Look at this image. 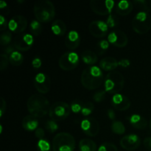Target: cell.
I'll return each instance as SVG.
<instances>
[{
    "label": "cell",
    "instance_id": "1f68e13d",
    "mask_svg": "<svg viewBox=\"0 0 151 151\" xmlns=\"http://www.w3.org/2000/svg\"><path fill=\"white\" fill-rule=\"evenodd\" d=\"M106 23L109 27H116L119 24V19H118V18L116 17V16H114V15L110 14L108 16Z\"/></svg>",
    "mask_w": 151,
    "mask_h": 151
},
{
    "label": "cell",
    "instance_id": "f1b7e54d",
    "mask_svg": "<svg viewBox=\"0 0 151 151\" xmlns=\"http://www.w3.org/2000/svg\"><path fill=\"white\" fill-rule=\"evenodd\" d=\"M94 110V106L93 105L92 103L91 102H86V103H83V106L82 111H81V114L83 116H87L89 114H91Z\"/></svg>",
    "mask_w": 151,
    "mask_h": 151
},
{
    "label": "cell",
    "instance_id": "7a4b0ae2",
    "mask_svg": "<svg viewBox=\"0 0 151 151\" xmlns=\"http://www.w3.org/2000/svg\"><path fill=\"white\" fill-rule=\"evenodd\" d=\"M104 76L100 67L91 66L86 68L81 75V81L83 86L88 90H94L102 85Z\"/></svg>",
    "mask_w": 151,
    "mask_h": 151
},
{
    "label": "cell",
    "instance_id": "b9f144b4",
    "mask_svg": "<svg viewBox=\"0 0 151 151\" xmlns=\"http://www.w3.org/2000/svg\"><path fill=\"white\" fill-rule=\"evenodd\" d=\"M0 25H1V31H4L7 28V27H8L7 20L2 15L0 16Z\"/></svg>",
    "mask_w": 151,
    "mask_h": 151
},
{
    "label": "cell",
    "instance_id": "30bf717a",
    "mask_svg": "<svg viewBox=\"0 0 151 151\" xmlns=\"http://www.w3.org/2000/svg\"><path fill=\"white\" fill-rule=\"evenodd\" d=\"M34 43L33 36L30 34H21L18 35L13 42V47L22 52H26L30 50Z\"/></svg>",
    "mask_w": 151,
    "mask_h": 151
},
{
    "label": "cell",
    "instance_id": "bcb514c9",
    "mask_svg": "<svg viewBox=\"0 0 151 151\" xmlns=\"http://www.w3.org/2000/svg\"><path fill=\"white\" fill-rule=\"evenodd\" d=\"M108 116H109V119H111V120H114L116 118V114H115L114 111L112 110V109H109L108 111Z\"/></svg>",
    "mask_w": 151,
    "mask_h": 151
},
{
    "label": "cell",
    "instance_id": "ba28073f",
    "mask_svg": "<svg viewBox=\"0 0 151 151\" xmlns=\"http://www.w3.org/2000/svg\"><path fill=\"white\" fill-rule=\"evenodd\" d=\"M80 62L79 56L75 52H67L60 56L58 64L64 71H72L77 68Z\"/></svg>",
    "mask_w": 151,
    "mask_h": 151
},
{
    "label": "cell",
    "instance_id": "4316f807",
    "mask_svg": "<svg viewBox=\"0 0 151 151\" xmlns=\"http://www.w3.org/2000/svg\"><path fill=\"white\" fill-rule=\"evenodd\" d=\"M111 131L116 134L122 135L125 132V127L120 121H114L111 124Z\"/></svg>",
    "mask_w": 151,
    "mask_h": 151
},
{
    "label": "cell",
    "instance_id": "f907efd6",
    "mask_svg": "<svg viewBox=\"0 0 151 151\" xmlns=\"http://www.w3.org/2000/svg\"><path fill=\"white\" fill-rule=\"evenodd\" d=\"M148 3H149V5H150V7H151V0H150V1H149V2H148Z\"/></svg>",
    "mask_w": 151,
    "mask_h": 151
},
{
    "label": "cell",
    "instance_id": "c3c4849f",
    "mask_svg": "<svg viewBox=\"0 0 151 151\" xmlns=\"http://www.w3.org/2000/svg\"><path fill=\"white\" fill-rule=\"evenodd\" d=\"M7 7V4L4 1H0V8L3 9L4 7Z\"/></svg>",
    "mask_w": 151,
    "mask_h": 151
},
{
    "label": "cell",
    "instance_id": "7bdbcfd3",
    "mask_svg": "<svg viewBox=\"0 0 151 151\" xmlns=\"http://www.w3.org/2000/svg\"><path fill=\"white\" fill-rule=\"evenodd\" d=\"M98 47H100L101 50H103V51L108 50L109 47V42L106 40H103L100 42L98 43Z\"/></svg>",
    "mask_w": 151,
    "mask_h": 151
},
{
    "label": "cell",
    "instance_id": "8fae6325",
    "mask_svg": "<svg viewBox=\"0 0 151 151\" xmlns=\"http://www.w3.org/2000/svg\"><path fill=\"white\" fill-rule=\"evenodd\" d=\"M34 86L40 94H47L51 88V81L47 74L38 73L34 78Z\"/></svg>",
    "mask_w": 151,
    "mask_h": 151
},
{
    "label": "cell",
    "instance_id": "4dcf8cb0",
    "mask_svg": "<svg viewBox=\"0 0 151 151\" xmlns=\"http://www.w3.org/2000/svg\"><path fill=\"white\" fill-rule=\"evenodd\" d=\"M12 40V34L10 32L6 31V32H3L0 37V43L2 46H7L11 42Z\"/></svg>",
    "mask_w": 151,
    "mask_h": 151
},
{
    "label": "cell",
    "instance_id": "d6986e66",
    "mask_svg": "<svg viewBox=\"0 0 151 151\" xmlns=\"http://www.w3.org/2000/svg\"><path fill=\"white\" fill-rule=\"evenodd\" d=\"M134 4L131 1L127 0H122L116 4L115 10L120 16H128L132 12Z\"/></svg>",
    "mask_w": 151,
    "mask_h": 151
},
{
    "label": "cell",
    "instance_id": "e575fe53",
    "mask_svg": "<svg viewBox=\"0 0 151 151\" xmlns=\"http://www.w3.org/2000/svg\"><path fill=\"white\" fill-rule=\"evenodd\" d=\"M37 146H38V149L39 151H50V149H51L50 144L48 141L45 139L39 140Z\"/></svg>",
    "mask_w": 151,
    "mask_h": 151
},
{
    "label": "cell",
    "instance_id": "f6af8a7d",
    "mask_svg": "<svg viewBox=\"0 0 151 151\" xmlns=\"http://www.w3.org/2000/svg\"><path fill=\"white\" fill-rule=\"evenodd\" d=\"M144 145L147 150L151 151V137H147L143 141Z\"/></svg>",
    "mask_w": 151,
    "mask_h": 151
},
{
    "label": "cell",
    "instance_id": "f35d334b",
    "mask_svg": "<svg viewBox=\"0 0 151 151\" xmlns=\"http://www.w3.org/2000/svg\"><path fill=\"white\" fill-rule=\"evenodd\" d=\"M6 108H7V104H6V101L4 100V98L1 97L0 98V116H2L4 113L6 111Z\"/></svg>",
    "mask_w": 151,
    "mask_h": 151
},
{
    "label": "cell",
    "instance_id": "8992f818",
    "mask_svg": "<svg viewBox=\"0 0 151 151\" xmlns=\"http://www.w3.org/2000/svg\"><path fill=\"white\" fill-rule=\"evenodd\" d=\"M133 29L137 33L143 35L151 29V16L147 12L141 11L137 13L132 20Z\"/></svg>",
    "mask_w": 151,
    "mask_h": 151
},
{
    "label": "cell",
    "instance_id": "2e32d148",
    "mask_svg": "<svg viewBox=\"0 0 151 151\" xmlns=\"http://www.w3.org/2000/svg\"><path fill=\"white\" fill-rule=\"evenodd\" d=\"M141 145V139L136 134H129L122 137L120 140V145L125 150L131 151L138 148Z\"/></svg>",
    "mask_w": 151,
    "mask_h": 151
},
{
    "label": "cell",
    "instance_id": "ac0fdd59",
    "mask_svg": "<svg viewBox=\"0 0 151 151\" xmlns=\"http://www.w3.org/2000/svg\"><path fill=\"white\" fill-rule=\"evenodd\" d=\"M81 44V37L77 31L72 30L68 33L65 38V45L67 49L74 50L78 48Z\"/></svg>",
    "mask_w": 151,
    "mask_h": 151
},
{
    "label": "cell",
    "instance_id": "8d00e7d4",
    "mask_svg": "<svg viewBox=\"0 0 151 151\" xmlns=\"http://www.w3.org/2000/svg\"><path fill=\"white\" fill-rule=\"evenodd\" d=\"M9 57L5 53H2L1 55V62H0V69L1 72L7 69L9 63Z\"/></svg>",
    "mask_w": 151,
    "mask_h": 151
},
{
    "label": "cell",
    "instance_id": "836d02e7",
    "mask_svg": "<svg viewBox=\"0 0 151 151\" xmlns=\"http://www.w3.org/2000/svg\"><path fill=\"white\" fill-rule=\"evenodd\" d=\"M45 128L47 131L50 133H55V131H58L59 126L57 123H56L55 121L54 120H48L45 124Z\"/></svg>",
    "mask_w": 151,
    "mask_h": 151
},
{
    "label": "cell",
    "instance_id": "484cf974",
    "mask_svg": "<svg viewBox=\"0 0 151 151\" xmlns=\"http://www.w3.org/2000/svg\"><path fill=\"white\" fill-rule=\"evenodd\" d=\"M9 61L10 64L14 66H19L22 65L24 61V56L22 53L18 51H14L9 56Z\"/></svg>",
    "mask_w": 151,
    "mask_h": 151
},
{
    "label": "cell",
    "instance_id": "ee69618b",
    "mask_svg": "<svg viewBox=\"0 0 151 151\" xmlns=\"http://www.w3.org/2000/svg\"><path fill=\"white\" fill-rule=\"evenodd\" d=\"M130 65H131V61L128 59H122L119 61V66H122V67H128Z\"/></svg>",
    "mask_w": 151,
    "mask_h": 151
},
{
    "label": "cell",
    "instance_id": "e0dca14e",
    "mask_svg": "<svg viewBox=\"0 0 151 151\" xmlns=\"http://www.w3.org/2000/svg\"><path fill=\"white\" fill-rule=\"evenodd\" d=\"M111 105L115 109L119 111H125L131 107V101L125 95L116 94L111 98Z\"/></svg>",
    "mask_w": 151,
    "mask_h": 151
},
{
    "label": "cell",
    "instance_id": "3957f363",
    "mask_svg": "<svg viewBox=\"0 0 151 151\" xmlns=\"http://www.w3.org/2000/svg\"><path fill=\"white\" fill-rule=\"evenodd\" d=\"M33 13L36 20L41 23L51 22L55 16L54 4L49 0H41L35 3Z\"/></svg>",
    "mask_w": 151,
    "mask_h": 151
},
{
    "label": "cell",
    "instance_id": "ab89813d",
    "mask_svg": "<svg viewBox=\"0 0 151 151\" xmlns=\"http://www.w3.org/2000/svg\"><path fill=\"white\" fill-rule=\"evenodd\" d=\"M35 136L36 138L39 139V140L43 139L45 136V132H44V129L41 128H38L35 131Z\"/></svg>",
    "mask_w": 151,
    "mask_h": 151
},
{
    "label": "cell",
    "instance_id": "cb8c5ba5",
    "mask_svg": "<svg viewBox=\"0 0 151 151\" xmlns=\"http://www.w3.org/2000/svg\"><path fill=\"white\" fill-rule=\"evenodd\" d=\"M83 61L88 65H94L97 61V55L91 50H86L81 55Z\"/></svg>",
    "mask_w": 151,
    "mask_h": 151
},
{
    "label": "cell",
    "instance_id": "60d3db41",
    "mask_svg": "<svg viewBox=\"0 0 151 151\" xmlns=\"http://www.w3.org/2000/svg\"><path fill=\"white\" fill-rule=\"evenodd\" d=\"M41 64H42V61L39 58H35L32 61V67L35 68V69H39L41 66Z\"/></svg>",
    "mask_w": 151,
    "mask_h": 151
},
{
    "label": "cell",
    "instance_id": "f546056e",
    "mask_svg": "<svg viewBox=\"0 0 151 151\" xmlns=\"http://www.w3.org/2000/svg\"><path fill=\"white\" fill-rule=\"evenodd\" d=\"M84 102L81 101V100H74L73 102L71 104V110L73 113L78 114L79 112H81L83 109V106Z\"/></svg>",
    "mask_w": 151,
    "mask_h": 151
},
{
    "label": "cell",
    "instance_id": "83f0119b",
    "mask_svg": "<svg viewBox=\"0 0 151 151\" xmlns=\"http://www.w3.org/2000/svg\"><path fill=\"white\" fill-rule=\"evenodd\" d=\"M42 25L38 20H33L30 23V31L34 36H38L42 32Z\"/></svg>",
    "mask_w": 151,
    "mask_h": 151
},
{
    "label": "cell",
    "instance_id": "5b68a950",
    "mask_svg": "<svg viewBox=\"0 0 151 151\" xmlns=\"http://www.w3.org/2000/svg\"><path fill=\"white\" fill-rule=\"evenodd\" d=\"M52 147L53 151H74L75 139L69 133H59L53 138Z\"/></svg>",
    "mask_w": 151,
    "mask_h": 151
},
{
    "label": "cell",
    "instance_id": "d4e9b609",
    "mask_svg": "<svg viewBox=\"0 0 151 151\" xmlns=\"http://www.w3.org/2000/svg\"><path fill=\"white\" fill-rule=\"evenodd\" d=\"M79 148L81 151H96L97 145L93 140L83 139L79 142Z\"/></svg>",
    "mask_w": 151,
    "mask_h": 151
},
{
    "label": "cell",
    "instance_id": "7c38bea8",
    "mask_svg": "<svg viewBox=\"0 0 151 151\" xmlns=\"http://www.w3.org/2000/svg\"><path fill=\"white\" fill-rule=\"evenodd\" d=\"M108 41L114 47L122 48L128 44V38L126 34L122 30L115 29L108 35Z\"/></svg>",
    "mask_w": 151,
    "mask_h": 151
},
{
    "label": "cell",
    "instance_id": "7402d4cb",
    "mask_svg": "<svg viewBox=\"0 0 151 151\" xmlns=\"http://www.w3.org/2000/svg\"><path fill=\"white\" fill-rule=\"evenodd\" d=\"M131 125L136 129L143 130L147 127V122L146 119L139 114H133L129 119Z\"/></svg>",
    "mask_w": 151,
    "mask_h": 151
},
{
    "label": "cell",
    "instance_id": "6da1fadb",
    "mask_svg": "<svg viewBox=\"0 0 151 151\" xmlns=\"http://www.w3.org/2000/svg\"><path fill=\"white\" fill-rule=\"evenodd\" d=\"M27 107L31 115L37 118H41L50 112L51 106L47 97L42 94H35L29 97Z\"/></svg>",
    "mask_w": 151,
    "mask_h": 151
},
{
    "label": "cell",
    "instance_id": "277c9868",
    "mask_svg": "<svg viewBox=\"0 0 151 151\" xmlns=\"http://www.w3.org/2000/svg\"><path fill=\"white\" fill-rule=\"evenodd\" d=\"M105 91L111 94H119L125 85V79L120 72L112 71L106 75L105 80Z\"/></svg>",
    "mask_w": 151,
    "mask_h": 151
},
{
    "label": "cell",
    "instance_id": "7dc6e473",
    "mask_svg": "<svg viewBox=\"0 0 151 151\" xmlns=\"http://www.w3.org/2000/svg\"><path fill=\"white\" fill-rule=\"evenodd\" d=\"M14 47H13L12 46H9V47H6V49L4 50V51H5V54H11L12 52H14Z\"/></svg>",
    "mask_w": 151,
    "mask_h": 151
},
{
    "label": "cell",
    "instance_id": "5bb4252c",
    "mask_svg": "<svg viewBox=\"0 0 151 151\" xmlns=\"http://www.w3.org/2000/svg\"><path fill=\"white\" fill-rule=\"evenodd\" d=\"M27 27V20L26 18L21 15L15 16L9 21L8 28L14 33H22Z\"/></svg>",
    "mask_w": 151,
    "mask_h": 151
},
{
    "label": "cell",
    "instance_id": "603a6c76",
    "mask_svg": "<svg viewBox=\"0 0 151 151\" xmlns=\"http://www.w3.org/2000/svg\"><path fill=\"white\" fill-rule=\"evenodd\" d=\"M52 32L58 36H63L66 32V24L60 19L54 21L51 25Z\"/></svg>",
    "mask_w": 151,
    "mask_h": 151
},
{
    "label": "cell",
    "instance_id": "74e56055",
    "mask_svg": "<svg viewBox=\"0 0 151 151\" xmlns=\"http://www.w3.org/2000/svg\"><path fill=\"white\" fill-rule=\"evenodd\" d=\"M106 91H100L96 92L95 94L93 95V100L97 103H100L103 101L106 97Z\"/></svg>",
    "mask_w": 151,
    "mask_h": 151
},
{
    "label": "cell",
    "instance_id": "9a60e30c",
    "mask_svg": "<svg viewBox=\"0 0 151 151\" xmlns=\"http://www.w3.org/2000/svg\"><path fill=\"white\" fill-rule=\"evenodd\" d=\"M88 30L93 36L100 38L107 35L109 27L103 21H94L88 25Z\"/></svg>",
    "mask_w": 151,
    "mask_h": 151
},
{
    "label": "cell",
    "instance_id": "9c48e42d",
    "mask_svg": "<svg viewBox=\"0 0 151 151\" xmlns=\"http://www.w3.org/2000/svg\"><path fill=\"white\" fill-rule=\"evenodd\" d=\"M115 2L112 0H91L90 7L94 13L100 16L111 14Z\"/></svg>",
    "mask_w": 151,
    "mask_h": 151
},
{
    "label": "cell",
    "instance_id": "681fc988",
    "mask_svg": "<svg viewBox=\"0 0 151 151\" xmlns=\"http://www.w3.org/2000/svg\"><path fill=\"white\" fill-rule=\"evenodd\" d=\"M1 131H2V126L1 125H0V133H1Z\"/></svg>",
    "mask_w": 151,
    "mask_h": 151
},
{
    "label": "cell",
    "instance_id": "d590c367",
    "mask_svg": "<svg viewBox=\"0 0 151 151\" xmlns=\"http://www.w3.org/2000/svg\"><path fill=\"white\" fill-rule=\"evenodd\" d=\"M134 4H135L139 8H141L142 10V11L147 12V13L150 11V7L148 6V3H147V1H145V0H136V1H134Z\"/></svg>",
    "mask_w": 151,
    "mask_h": 151
},
{
    "label": "cell",
    "instance_id": "d6a6232c",
    "mask_svg": "<svg viewBox=\"0 0 151 151\" xmlns=\"http://www.w3.org/2000/svg\"><path fill=\"white\" fill-rule=\"evenodd\" d=\"M98 151H118V149L113 143L105 142L100 146Z\"/></svg>",
    "mask_w": 151,
    "mask_h": 151
},
{
    "label": "cell",
    "instance_id": "816d5d0a",
    "mask_svg": "<svg viewBox=\"0 0 151 151\" xmlns=\"http://www.w3.org/2000/svg\"><path fill=\"white\" fill-rule=\"evenodd\" d=\"M150 128H151V119H150Z\"/></svg>",
    "mask_w": 151,
    "mask_h": 151
},
{
    "label": "cell",
    "instance_id": "4fadbf2b",
    "mask_svg": "<svg viewBox=\"0 0 151 151\" xmlns=\"http://www.w3.org/2000/svg\"><path fill=\"white\" fill-rule=\"evenodd\" d=\"M81 127L84 134L91 137H96L100 131V125L97 119L93 117L84 119L81 122Z\"/></svg>",
    "mask_w": 151,
    "mask_h": 151
},
{
    "label": "cell",
    "instance_id": "44dd1931",
    "mask_svg": "<svg viewBox=\"0 0 151 151\" xmlns=\"http://www.w3.org/2000/svg\"><path fill=\"white\" fill-rule=\"evenodd\" d=\"M38 120L37 117L29 114L25 116L22 120V127L27 131H35L38 128Z\"/></svg>",
    "mask_w": 151,
    "mask_h": 151
},
{
    "label": "cell",
    "instance_id": "ffe728a7",
    "mask_svg": "<svg viewBox=\"0 0 151 151\" xmlns=\"http://www.w3.org/2000/svg\"><path fill=\"white\" fill-rule=\"evenodd\" d=\"M119 66V61L113 57H106L100 62V66L103 70L112 72Z\"/></svg>",
    "mask_w": 151,
    "mask_h": 151
},
{
    "label": "cell",
    "instance_id": "52a82bcc",
    "mask_svg": "<svg viewBox=\"0 0 151 151\" xmlns=\"http://www.w3.org/2000/svg\"><path fill=\"white\" fill-rule=\"evenodd\" d=\"M71 111V106L69 104L65 102L59 101L52 105L49 115L52 120L58 122L66 119L69 116Z\"/></svg>",
    "mask_w": 151,
    "mask_h": 151
}]
</instances>
